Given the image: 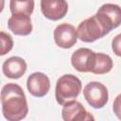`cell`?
<instances>
[{
    "instance_id": "1",
    "label": "cell",
    "mask_w": 121,
    "mask_h": 121,
    "mask_svg": "<svg viewBox=\"0 0 121 121\" xmlns=\"http://www.w3.org/2000/svg\"><path fill=\"white\" fill-rule=\"evenodd\" d=\"M1 104L4 117L9 121L24 119L28 112L26 95L22 87L16 83H8L1 91Z\"/></svg>"
},
{
    "instance_id": "2",
    "label": "cell",
    "mask_w": 121,
    "mask_h": 121,
    "mask_svg": "<svg viewBox=\"0 0 121 121\" xmlns=\"http://www.w3.org/2000/svg\"><path fill=\"white\" fill-rule=\"evenodd\" d=\"M82 89L80 79L72 74H65L61 76L56 83L55 97L57 102L63 106L68 101L76 99Z\"/></svg>"
},
{
    "instance_id": "3",
    "label": "cell",
    "mask_w": 121,
    "mask_h": 121,
    "mask_svg": "<svg viewBox=\"0 0 121 121\" xmlns=\"http://www.w3.org/2000/svg\"><path fill=\"white\" fill-rule=\"evenodd\" d=\"M78 38L84 43H93L109 33L102 26L96 15H93L83 20L77 28Z\"/></svg>"
},
{
    "instance_id": "4",
    "label": "cell",
    "mask_w": 121,
    "mask_h": 121,
    "mask_svg": "<svg viewBox=\"0 0 121 121\" xmlns=\"http://www.w3.org/2000/svg\"><path fill=\"white\" fill-rule=\"evenodd\" d=\"M83 95L88 104L95 109L103 108L109 100L108 89L104 84L98 81L87 83L83 89Z\"/></svg>"
},
{
    "instance_id": "5",
    "label": "cell",
    "mask_w": 121,
    "mask_h": 121,
    "mask_svg": "<svg viewBox=\"0 0 121 121\" xmlns=\"http://www.w3.org/2000/svg\"><path fill=\"white\" fill-rule=\"evenodd\" d=\"M95 15L109 32L121 25V8L118 5L104 4L98 9Z\"/></svg>"
},
{
    "instance_id": "6",
    "label": "cell",
    "mask_w": 121,
    "mask_h": 121,
    "mask_svg": "<svg viewBox=\"0 0 121 121\" xmlns=\"http://www.w3.org/2000/svg\"><path fill=\"white\" fill-rule=\"evenodd\" d=\"M54 41L59 47L68 49L78 41L77 29L70 24H60L54 30Z\"/></svg>"
},
{
    "instance_id": "7",
    "label": "cell",
    "mask_w": 121,
    "mask_h": 121,
    "mask_svg": "<svg viewBox=\"0 0 121 121\" xmlns=\"http://www.w3.org/2000/svg\"><path fill=\"white\" fill-rule=\"evenodd\" d=\"M26 87L30 95L35 97H43L50 90V80L49 78L42 73L35 72L28 76L26 80Z\"/></svg>"
},
{
    "instance_id": "8",
    "label": "cell",
    "mask_w": 121,
    "mask_h": 121,
    "mask_svg": "<svg viewBox=\"0 0 121 121\" xmlns=\"http://www.w3.org/2000/svg\"><path fill=\"white\" fill-rule=\"evenodd\" d=\"M41 10L45 18L58 21L66 15L68 4L66 0H41Z\"/></svg>"
},
{
    "instance_id": "9",
    "label": "cell",
    "mask_w": 121,
    "mask_h": 121,
    "mask_svg": "<svg viewBox=\"0 0 121 121\" xmlns=\"http://www.w3.org/2000/svg\"><path fill=\"white\" fill-rule=\"evenodd\" d=\"M95 52L93 50L81 47L77 49L71 56V64L78 72H91Z\"/></svg>"
},
{
    "instance_id": "10",
    "label": "cell",
    "mask_w": 121,
    "mask_h": 121,
    "mask_svg": "<svg viewBox=\"0 0 121 121\" xmlns=\"http://www.w3.org/2000/svg\"><path fill=\"white\" fill-rule=\"evenodd\" d=\"M61 117L64 121H81V120H94L92 116L83 107V105L77 101L71 100L63 105L61 110Z\"/></svg>"
},
{
    "instance_id": "11",
    "label": "cell",
    "mask_w": 121,
    "mask_h": 121,
    "mask_svg": "<svg viewBox=\"0 0 121 121\" xmlns=\"http://www.w3.org/2000/svg\"><path fill=\"white\" fill-rule=\"evenodd\" d=\"M9 29L15 35L26 36L32 31V24L30 15L24 13L12 14L8 20Z\"/></svg>"
},
{
    "instance_id": "12",
    "label": "cell",
    "mask_w": 121,
    "mask_h": 121,
    "mask_svg": "<svg viewBox=\"0 0 121 121\" xmlns=\"http://www.w3.org/2000/svg\"><path fill=\"white\" fill-rule=\"evenodd\" d=\"M26 69H27V65L25 60L17 56H13L7 59L2 65V70L4 75L7 78L12 79H17L23 77Z\"/></svg>"
},
{
    "instance_id": "13",
    "label": "cell",
    "mask_w": 121,
    "mask_h": 121,
    "mask_svg": "<svg viewBox=\"0 0 121 121\" xmlns=\"http://www.w3.org/2000/svg\"><path fill=\"white\" fill-rule=\"evenodd\" d=\"M113 66L112 58L104 53H95L91 72L95 75H103L109 73Z\"/></svg>"
},
{
    "instance_id": "14",
    "label": "cell",
    "mask_w": 121,
    "mask_h": 121,
    "mask_svg": "<svg viewBox=\"0 0 121 121\" xmlns=\"http://www.w3.org/2000/svg\"><path fill=\"white\" fill-rule=\"evenodd\" d=\"M9 9L12 14L24 13L31 15L34 9V0H10Z\"/></svg>"
},
{
    "instance_id": "15",
    "label": "cell",
    "mask_w": 121,
    "mask_h": 121,
    "mask_svg": "<svg viewBox=\"0 0 121 121\" xmlns=\"http://www.w3.org/2000/svg\"><path fill=\"white\" fill-rule=\"evenodd\" d=\"M0 40H1V56L9 53L13 47V40L11 36L4 31L0 32Z\"/></svg>"
},
{
    "instance_id": "16",
    "label": "cell",
    "mask_w": 121,
    "mask_h": 121,
    "mask_svg": "<svg viewBox=\"0 0 121 121\" xmlns=\"http://www.w3.org/2000/svg\"><path fill=\"white\" fill-rule=\"evenodd\" d=\"M112 49L113 51V53L118 56L121 57V33L116 35L112 41Z\"/></svg>"
},
{
    "instance_id": "17",
    "label": "cell",
    "mask_w": 121,
    "mask_h": 121,
    "mask_svg": "<svg viewBox=\"0 0 121 121\" xmlns=\"http://www.w3.org/2000/svg\"><path fill=\"white\" fill-rule=\"evenodd\" d=\"M112 110L116 117L121 120V94H119L114 98L113 103H112Z\"/></svg>"
}]
</instances>
